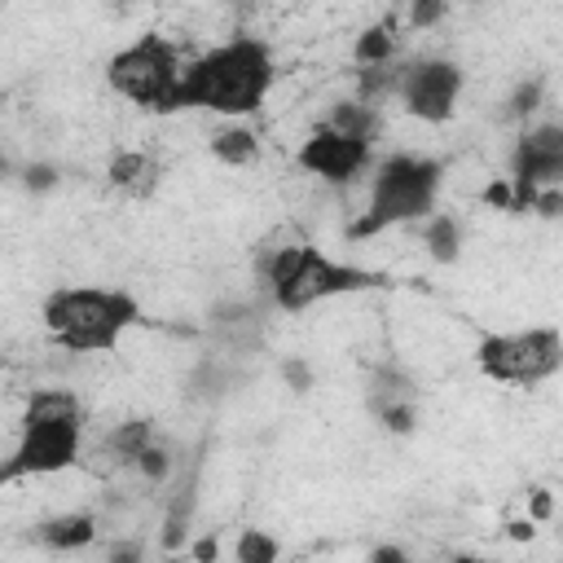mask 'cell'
I'll list each match as a JSON object with an SVG mask.
<instances>
[{
	"instance_id": "cell-1",
	"label": "cell",
	"mask_w": 563,
	"mask_h": 563,
	"mask_svg": "<svg viewBox=\"0 0 563 563\" xmlns=\"http://www.w3.org/2000/svg\"><path fill=\"white\" fill-rule=\"evenodd\" d=\"M273 79H277V66L268 44L238 35L185 66L176 88V110H211L224 119H246L264 106Z\"/></svg>"
},
{
	"instance_id": "cell-2",
	"label": "cell",
	"mask_w": 563,
	"mask_h": 563,
	"mask_svg": "<svg viewBox=\"0 0 563 563\" xmlns=\"http://www.w3.org/2000/svg\"><path fill=\"white\" fill-rule=\"evenodd\" d=\"M255 277H260V290L286 312H303V308L339 299V295H361V290L387 286L383 273L330 260L325 251H317L308 242H282V246L264 242L255 251Z\"/></svg>"
},
{
	"instance_id": "cell-3",
	"label": "cell",
	"mask_w": 563,
	"mask_h": 563,
	"mask_svg": "<svg viewBox=\"0 0 563 563\" xmlns=\"http://www.w3.org/2000/svg\"><path fill=\"white\" fill-rule=\"evenodd\" d=\"M44 330L66 352H114L119 339L141 325V303L114 286H62L40 303Z\"/></svg>"
},
{
	"instance_id": "cell-4",
	"label": "cell",
	"mask_w": 563,
	"mask_h": 563,
	"mask_svg": "<svg viewBox=\"0 0 563 563\" xmlns=\"http://www.w3.org/2000/svg\"><path fill=\"white\" fill-rule=\"evenodd\" d=\"M444 180V163L431 154H391L378 163L374 189H369V207L347 224L352 242H365L391 224H409V220H427L435 211V194Z\"/></svg>"
},
{
	"instance_id": "cell-5",
	"label": "cell",
	"mask_w": 563,
	"mask_h": 563,
	"mask_svg": "<svg viewBox=\"0 0 563 563\" xmlns=\"http://www.w3.org/2000/svg\"><path fill=\"white\" fill-rule=\"evenodd\" d=\"M180 53L167 35L150 31L141 40H132L128 48H119L110 62H106V84L128 97L132 106L141 110H158V114H172L176 110V88H180Z\"/></svg>"
},
{
	"instance_id": "cell-6",
	"label": "cell",
	"mask_w": 563,
	"mask_h": 563,
	"mask_svg": "<svg viewBox=\"0 0 563 563\" xmlns=\"http://www.w3.org/2000/svg\"><path fill=\"white\" fill-rule=\"evenodd\" d=\"M475 369L493 383L537 387L563 369V334L554 325H532L515 334H484L475 343Z\"/></svg>"
},
{
	"instance_id": "cell-7",
	"label": "cell",
	"mask_w": 563,
	"mask_h": 563,
	"mask_svg": "<svg viewBox=\"0 0 563 563\" xmlns=\"http://www.w3.org/2000/svg\"><path fill=\"white\" fill-rule=\"evenodd\" d=\"M84 453V418L75 422H22V435L0 466V484H13L22 475H57L75 466Z\"/></svg>"
},
{
	"instance_id": "cell-8",
	"label": "cell",
	"mask_w": 563,
	"mask_h": 563,
	"mask_svg": "<svg viewBox=\"0 0 563 563\" xmlns=\"http://www.w3.org/2000/svg\"><path fill=\"white\" fill-rule=\"evenodd\" d=\"M462 66L449 62V57H422V62H409L405 66V79H400V101L413 119L422 123H449L453 119V106L462 97Z\"/></svg>"
},
{
	"instance_id": "cell-9",
	"label": "cell",
	"mask_w": 563,
	"mask_h": 563,
	"mask_svg": "<svg viewBox=\"0 0 563 563\" xmlns=\"http://www.w3.org/2000/svg\"><path fill=\"white\" fill-rule=\"evenodd\" d=\"M369 163V141L347 136L330 123H321L303 145H299V167L330 180V185H352Z\"/></svg>"
},
{
	"instance_id": "cell-10",
	"label": "cell",
	"mask_w": 563,
	"mask_h": 563,
	"mask_svg": "<svg viewBox=\"0 0 563 563\" xmlns=\"http://www.w3.org/2000/svg\"><path fill=\"white\" fill-rule=\"evenodd\" d=\"M510 176H523L532 185H563V123L528 128L515 141Z\"/></svg>"
},
{
	"instance_id": "cell-11",
	"label": "cell",
	"mask_w": 563,
	"mask_h": 563,
	"mask_svg": "<svg viewBox=\"0 0 563 563\" xmlns=\"http://www.w3.org/2000/svg\"><path fill=\"white\" fill-rule=\"evenodd\" d=\"M106 180H110V189H119L123 198L145 202V198H154L158 185H163V163H158L150 150H114L110 163H106Z\"/></svg>"
},
{
	"instance_id": "cell-12",
	"label": "cell",
	"mask_w": 563,
	"mask_h": 563,
	"mask_svg": "<svg viewBox=\"0 0 563 563\" xmlns=\"http://www.w3.org/2000/svg\"><path fill=\"white\" fill-rule=\"evenodd\" d=\"M211 334H216L233 356L255 352V347H260V334H264V312H260L255 303H246V299H220V303L211 308Z\"/></svg>"
},
{
	"instance_id": "cell-13",
	"label": "cell",
	"mask_w": 563,
	"mask_h": 563,
	"mask_svg": "<svg viewBox=\"0 0 563 563\" xmlns=\"http://www.w3.org/2000/svg\"><path fill=\"white\" fill-rule=\"evenodd\" d=\"M35 541L53 554H70V550H84L97 541V515L88 510H66V515H53L44 523H35Z\"/></svg>"
},
{
	"instance_id": "cell-14",
	"label": "cell",
	"mask_w": 563,
	"mask_h": 563,
	"mask_svg": "<svg viewBox=\"0 0 563 563\" xmlns=\"http://www.w3.org/2000/svg\"><path fill=\"white\" fill-rule=\"evenodd\" d=\"M422 224V246H427V255L435 260V264H457V255H462V220L457 216H449V211H431L427 220H418Z\"/></svg>"
},
{
	"instance_id": "cell-15",
	"label": "cell",
	"mask_w": 563,
	"mask_h": 563,
	"mask_svg": "<svg viewBox=\"0 0 563 563\" xmlns=\"http://www.w3.org/2000/svg\"><path fill=\"white\" fill-rule=\"evenodd\" d=\"M75 418H84V405L70 387H40L22 409V422H75Z\"/></svg>"
},
{
	"instance_id": "cell-16",
	"label": "cell",
	"mask_w": 563,
	"mask_h": 563,
	"mask_svg": "<svg viewBox=\"0 0 563 563\" xmlns=\"http://www.w3.org/2000/svg\"><path fill=\"white\" fill-rule=\"evenodd\" d=\"M396 48H400L396 22H391V18H378V22H369V26H365V31L352 40V62H356V66L396 62Z\"/></svg>"
},
{
	"instance_id": "cell-17",
	"label": "cell",
	"mask_w": 563,
	"mask_h": 563,
	"mask_svg": "<svg viewBox=\"0 0 563 563\" xmlns=\"http://www.w3.org/2000/svg\"><path fill=\"white\" fill-rule=\"evenodd\" d=\"M211 154L224 163V167H251L260 158V136L246 128V123H229L211 136Z\"/></svg>"
},
{
	"instance_id": "cell-18",
	"label": "cell",
	"mask_w": 563,
	"mask_h": 563,
	"mask_svg": "<svg viewBox=\"0 0 563 563\" xmlns=\"http://www.w3.org/2000/svg\"><path fill=\"white\" fill-rule=\"evenodd\" d=\"M405 396H418V387H413V378H409L400 365H378V369L369 374V383H365V409H369V418H374L383 405L405 400Z\"/></svg>"
},
{
	"instance_id": "cell-19",
	"label": "cell",
	"mask_w": 563,
	"mask_h": 563,
	"mask_svg": "<svg viewBox=\"0 0 563 563\" xmlns=\"http://www.w3.org/2000/svg\"><path fill=\"white\" fill-rule=\"evenodd\" d=\"M145 444H154V422L150 418H128V422H119V427L106 431V453L119 466H132Z\"/></svg>"
},
{
	"instance_id": "cell-20",
	"label": "cell",
	"mask_w": 563,
	"mask_h": 563,
	"mask_svg": "<svg viewBox=\"0 0 563 563\" xmlns=\"http://www.w3.org/2000/svg\"><path fill=\"white\" fill-rule=\"evenodd\" d=\"M325 123L374 145V136H378V106H369V101H361V97H347V101H334V110H330Z\"/></svg>"
},
{
	"instance_id": "cell-21",
	"label": "cell",
	"mask_w": 563,
	"mask_h": 563,
	"mask_svg": "<svg viewBox=\"0 0 563 563\" xmlns=\"http://www.w3.org/2000/svg\"><path fill=\"white\" fill-rule=\"evenodd\" d=\"M374 422L387 431V435H413L418 422H422V409H418V396H405V400H391L374 413Z\"/></svg>"
},
{
	"instance_id": "cell-22",
	"label": "cell",
	"mask_w": 563,
	"mask_h": 563,
	"mask_svg": "<svg viewBox=\"0 0 563 563\" xmlns=\"http://www.w3.org/2000/svg\"><path fill=\"white\" fill-rule=\"evenodd\" d=\"M132 471H136L145 484H167V479L176 475V453H172L163 440H154V444L141 449V457L132 462Z\"/></svg>"
},
{
	"instance_id": "cell-23",
	"label": "cell",
	"mask_w": 563,
	"mask_h": 563,
	"mask_svg": "<svg viewBox=\"0 0 563 563\" xmlns=\"http://www.w3.org/2000/svg\"><path fill=\"white\" fill-rule=\"evenodd\" d=\"M541 101H545V79L541 75H532V79H519L515 84V92L506 97V119H515V123H523V119H532L537 110H541Z\"/></svg>"
},
{
	"instance_id": "cell-24",
	"label": "cell",
	"mask_w": 563,
	"mask_h": 563,
	"mask_svg": "<svg viewBox=\"0 0 563 563\" xmlns=\"http://www.w3.org/2000/svg\"><path fill=\"white\" fill-rule=\"evenodd\" d=\"M277 554H282V545L268 532H260V528H242V537L233 545V559L238 563H273Z\"/></svg>"
},
{
	"instance_id": "cell-25",
	"label": "cell",
	"mask_w": 563,
	"mask_h": 563,
	"mask_svg": "<svg viewBox=\"0 0 563 563\" xmlns=\"http://www.w3.org/2000/svg\"><path fill=\"white\" fill-rule=\"evenodd\" d=\"M224 383H229L224 361H202V365L194 369V378H189L194 396H220V391H224Z\"/></svg>"
},
{
	"instance_id": "cell-26",
	"label": "cell",
	"mask_w": 563,
	"mask_h": 563,
	"mask_svg": "<svg viewBox=\"0 0 563 563\" xmlns=\"http://www.w3.org/2000/svg\"><path fill=\"white\" fill-rule=\"evenodd\" d=\"M57 180H62L57 163L35 158V163H26V167H22V189H26V194H48V189H57Z\"/></svg>"
},
{
	"instance_id": "cell-27",
	"label": "cell",
	"mask_w": 563,
	"mask_h": 563,
	"mask_svg": "<svg viewBox=\"0 0 563 563\" xmlns=\"http://www.w3.org/2000/svg\"><path fill=\"white\" fill-rule=\"evenodd\" d=\"M400 4L409 13V26L413 31H427V26L444 22V13H449V0H400Z\"/></svg>"
},
{
	"instance_id": "cell-28",
	"label": "cell",
	"mask_w": 563,
	"mask_h": 563,
	"mask_svg": "<svg viewBox=\"0 0 563 563\" xmlns=\"http://www.w3.org/2000/svg\"><path fill=\"white\" fill-rule=\"evenodd\" d=\"M282 383H286L290 391H299V396H303V391H312V387H317V374H312V365H308L303 356H286V361H282Z\"/></svg>"
},
{
	"instance_id": "cell-29",
	"label": "cell",
	"mask_w": 563,
	"mask_h": 563,
	"mask_svg": "<svg viewBox=\"0 0 563 563\" xmlns=\"http://www.w3.org/2000/svg\"><path fill=\"white\" fill-rule=\"evenodd\" d=\"M479 202H484V207H497V211H510V207H515V180H510V176H493V180L484 185Z\"/></svg>"
},
{
	"instance_id": "cell-30",
	"label": "cell",
	"mask_w": 563,
	"mask_h": 563,
	"mask_svg": "<svg viewBox=\"0 0 563 563\" xmlns=\"http://www.w3.org/2000/svg\"><path fill=\"white\" fill-rule=\"evenodd\" d=\"M532 211H537L541 220H559V216H563V185H541Z\"/></svg>"
},
{
	"instance_id": "cell-31",
	"label": "cell",
	"mask_w": 563,
	"mask_h": 563,
	"mask_svg": "<svg viewBox=\"0 0 563 563\" xmlns=\"http://www.w3.org/2000/svg\"><path fill=\"white\" fill-rule=\"evenodd\" d=\"M528 515L537 523H550L554 519V493L550 488H528Z\"/></svg>"
},
{
	"instance_id": "cell-32",
	"label": "cell",
	"mask_w": 563,
	"mask_h": 563,
	"mask_svg": "<svg viewBox=\"0 0 563 563\" xmlns=\"http://www.w3.org/2000/svg\"><path fill=\"white\" fill-rule=\"evenodd\" d=\"M506 537H510V541H519V545H523V541H532V537H537V519H532V515L506 519Z\"/></svg>"
},
{
	"instance_id": "cell-33",
	"label": "cell",
	"mask_w": 563,
	"mask_h": 563,
	"mask_svg": "<svg viewBox=\"0 0 563 563\" xmlns=\"http://www.w3.org/2000/svg\"><path fill=\"white\" fill-rule=\"evenodd\" d=\"M189 554H194L198 563H216V559H220V537H216V532H207V537H198V541L189 545Z\"/></svg>"
},
{
	"instance_id": "cell-34",
	"label": "cell",
	"mask_w": 563,
	"mask_h": 563,
	"mask_svg": "<svg viewBox=\"0 0 563 563\" xmlns=\"http://www.w3.org/2000/svg\"><path fill=\"white\" fill-rule=\"evenodd\" d=\"M141 554H145L141 541H132V545H106V559H114V563H123V559H141Z\"/></svg>"
},
{
	"instance_id": "cell-35",
	"label": "cell",
	"mask_w": 563,
	"mask_h": 563,
	"mask_svg": "<svg viewBox=\"0 0 563 563\" xmlns=\"http://www.w3.org/2000/svg\"><path fill=\"white\" fill-rule=\"evenodd\" d=\"M369 559L374 563H400V559H409V550H400V545H374Z\"/></svg>"
}]
</instances>
